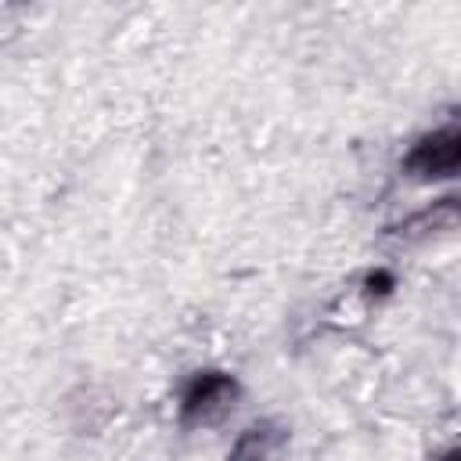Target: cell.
<instances>
[{
	"label": "cell",
	"instance_id": "1",
	"mask_svg": "<svg viewBox=\"0 0 461 461\" xmlns=\"http://www.w3.org/2000/svg\"><path fill=\"white\" fill-rule=\"evenodd\" d=\"M230 400H234V382L227 375H202V378H194V385L184 396V418L191 425H198V421L209 425L230 407Z\"/></svg>",
	"mask_w": 461,
	"mask_h": 461
},
{
	"label": "cell",
	"instance_id": "2",
	"mask_svg": "<svg viewBox=\"0 0 461 461\" xmlns=\"http://www.w3.org/2000/svg\"><path fill=\"white\" fill-rule=\"evenodd\" d=\"M461 158V144L454 130H439L432 137H425L411 155H407V169L414 176H450L457 169Z\"/></svg>",
	"mask_w": 461,
	"mask_h": 461
},
{
	"label": "cell",
	"instance_id": "3",
	"mask_svg": "<svg viewBox=\"0 0 461 461\" xmlns=\"http://www.w3.org/2000/svg\"><path fill=\"white\" fill-rule=\"evenodd\" d=\"M277 447H281V432L270 421H256L238 436L230 461H270L277 454Z\"/></svg>",
	"mask_w": 461,
	"mask_h": 461
}]
</instances>
